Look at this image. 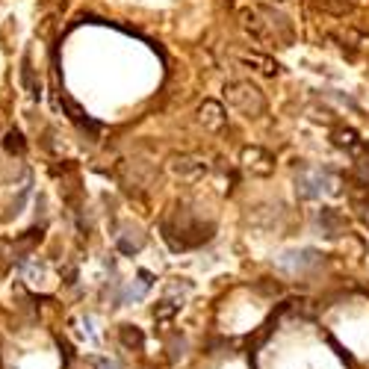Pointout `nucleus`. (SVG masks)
Returning a JSON list of instances; mask_svg holds the SVG:
<instances>
[{
	"label": "nucleus",
	"instance_id": "nucleus-1",
	"mask_svg": "<svg viewBox=\"0 0 369 369\" xmlns=\"http://www.w3.org/2000/svg\"><path fill=\"white\" fill-rule=\"evenodd\" d=\"M89 366H95V369H115V363L109 358H89Z\"/></svg>",
	"mask_w": 369,
	"mask_h": 369
}]
</instances>
